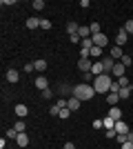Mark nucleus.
Listing matches in <instances>:
<instances>
[{"label":"nucleus","instance_id":"obj_1","mask_svg":"<svg viewBox=\"0 0 133 149\" xmlns=\"http://www.w3.org/2000/svg\"><path fill=\"white\" fill-rule=\"evenodd\" d=\"M73 96H76L78 100H91L95 96V87L93 85H87V82H80V85H76L73 87Z\"/></svg>","mask_w":133,"mask_h":149},{"label":"nucleus","instance_id":"obj_2","mask_svg":"<svg viewBox=\"0 0 133 149\" xmlns=\"http://www.w3.org/2000/svg\"><path fill=\"white\" fill-rule=\"evenodd\" d=\"M111 82H113V78L109 74H102L98 76L93 80V87H95V93H109V89H111Z\"/></svg>","mask_w":133,"mask_h":149},{"label":"nucleus","instance_id":"obj_3","mask_svg":"<svg viewBox=\"0 0 133 149\" xmlns=\"http://www.w3.org/2000/svg\"><path fill=\"white\" fill-rule=\"evenodd\" d=\"M91 38H93L95 47H102V49H104V47L109 45V36H107V33H95V36H91Z\"/></svg>","mask_w":133,"mask_h":149},{"label":"nucleus","instance_id":"obj_4","mask_svg":"<svg viewBox=\"0 0 133 149\" xmlns=\"http://www.w3.org/2000/svg\"><path fill=\"white\" fill-rule=\"evenodd\" d=\"M91 67H93V60H91V58H80V62H78V69H80L82 74L91 71Z\"/></svg>","mask_w":133,"mask_h":149},{"label":"nucleus","instance_id":"obj_5","mask_svg":"<svg viewBox=\"0 0 133 149\" xmlns=\"http://www.w3.org/2000/svg\"><path fill=\"white\" fill-rule=\"evenodd\" d=\"M127 42H129V33L124 29H120V31H118V36H115V45H118V47H124Z\"/></svg>","mask_w":133,"mask_h":149},{"label":"nucleus","instance_id":"obj_6","mask_svg":"<svg viewBox=\"0 0 133 149\" xmlns=\"http://www.w3.org/2000/svg\"><path fill=\"white\" fill-rule=\"evenodd\" d=\"M113 65H115V60H113L111 56L102 58V67H104V74H109V76H111V71H113Z\"/></svg>","mask_w":133,"mask_h":149},{"label":"nucleus","instance_id":"obj_7","mask_svg":"<svg viewBox=\"0 0 133 149\" xmlns=\"http://www.w3.org/2000/svg\"><path fill=\"white\" fill-rule=\"evenodd\" d=\"M80 105H82V100H78L76 96H71V98H67V107L71 109V113H73V111H78V109H80Z\"/></svg>","mask_w":133,"mask_h":149},{"label":"nucleus","instance_id":"obj_8","mask_svg":"<svg viewBox=\"0 0 133 149\" xmlns=\"http://www.w3.org/2000/svg\"><path fill=\"white\" fill-rule=\"evenodd\" d=\"M124 71H127V67H124L122 62H115V65H113V71H111V76H115V78H122V76H124Z\"/></svg>","mask_w":133,"mask_h":149},{"label":"nucleus","instance_id":"obj_9","mask_svg":"<svg viewBox=\"0 0 133 149\" xmlns=\"http://www.w3.org/2000/svg\"><path fill=\"white\" fill-rule=\"evenodd\" d=\"M13 111H16V116H18L20 120H25V116L29 113V109H27V105H22V102H20V105L13 107Z\"/></svg>","mask_w":133,"mask_h":149},{"label":"nucleus","instance_id":"obj_10","mask_svg":"<svg viewBox=\"0 0 133 149\" xmlns=\"http://www.w3.org/2000/svg\"><path fill=\"white\" fill-rule=\"evenodd\" d=\"M91 74H93L95 78L104 74V67H102V60H93V67H91Z\"/></svg>","mask_w":133,"mask_h":149},{"label":"nucleus","instance_id":"obj_11","mask_svg":"<svg viewBox=\"0 0 133 149\" xmlns=\"http://www.w3.org/2000/svg\"><path fill=\"white\" fill-rule=\"evenodd\" d=\"M33 85H36V87L40 89V91H44V89H49V80H47V78H42V76H38V78L33 80Z\"/></svg>","mask_w":133,"mask_h":149},{"label":"nucleus","instance_id":"obj_12","mask_svg":"<svg viewBox=\"0 0 133 149\" xmlns=\"http://www.w3.org/2000/svg\"><path fill=\"white\" fill-rule=\"evenodd\" d=\"M5 78H7V82H18V80H20V74H18V69H9Z\"/></svg>","mask_w":133,"mask_h":149},{"label":"nucleus","instance_id":"obj_13","mask_svg":"<svg viewBox=\"0 0 133 149\" xmlns=\"http://www.w3.org/2000/svg\"><path fill=\"white\" fill-rule=\"evenodd\" d=\"M109 118H113L115 123H118V120H122V109H120V107H111V111H109Z\"/></svg>","mask_w":133,"mask_h":149},{"label":"nucleus","instance_id":"obj_14","mask_svg":"<svg viewBox=\"0 0 133 149\" xmlns=\"http://www.w3.org/2000/svg\"><path fill=\"white\" fill-rule=\"evenodd\" d=\"M115 131H118V134H129V125L124 123V120H118V123H115V127H113Z\"/></svg>","mask_w":133,"mask_h":149},{"label":"nucleus","instance_id":"obj_15","mask_svg":"<svg viewBox=\"0 0 133 149\" xmlns=\"http://www.w3.org/2000/svg\"><path fill=\"white\" fill-rule=\"evenodd\" d=\"M107 102H109V107H118V102H120V96H118V93H111V91H109Z\"/></svg>","mask_w":133,"mask_h":149},{"label":"nucleus","instance_id":"obj_16","mask_svg":"<svg viewBox=\"0 0 133 149\" xmlns=\"http://www.w3.org/2000/svg\"><path fill=\"white\" fill-rule=\"evenodd\" d=\"M40 27V18L31 16V18H27V29H38Z\"/></svg>","mask_w":133,"mask_h":149},{"label":"nucleus","instance_id":"obj_17","mask_svg":"<svg viewBox=\"0 0 133 149\" xmlns=\"http://www.w3.org/2000/svg\"><path fill=\"white\" fill-rule=\"evenodd\" d=\"M16 143H18V147H22V149H25L27 145H29V136H27V134H18Z\"/></svg>","mask_w":133,"mask_h":149},{"label":"nucleus","instance_id":"obj_18","mask_svg":"<svg viewBox=\"0 0 133 149\" xmlns=\"http://www.w3.org/2000/svg\"><path fill=\"white\" fill-rule=\"evenodd\" d=\"M131 91H133V87H131V85H129V87H122V89H120V93H118V96H120V100H129Z\"/></svg>","mask_w":133,"mask_h":149},{"label":"nucleus","instance_id":"obj_19","mask_svg":"<svg viewBox=\"0 0 133 149\" xmlns=\"http://www.w3.org/2000/svg\"><path fill=\"white\" fill-rule=\"evenodd\" d=\"M109 56L113 58V60H115V58H122V56H124V54H122V47H118V45L111 47V54H109Z\"/></svg>","mask_w":133,"mask_h":149},{"label":"nucleus","instance_id":"obj_20","mask_svg":"<svg viewBox=\"0 0 133 149\" xmlns=\"http://www.w3.org/2000/svg\"><path fill=\"white\" fill-rule=\"evenodd\" d=\"M33 67H36V71L42 74L44 69H47V60H36V62H33Z\"/></svg>","mask_w":133,"mask_h":149},{"label":"nucleus","instance_id":"obj_21","mask_svg":"<svg viewBox=\"0 0 133 149\" xmlns=\"http://www.w3.org/2000/svg\"><path fill=\"white\" fill-rule=\"evenodd\" d=\"M78 29H80V25H76V22H67V31H69V36L78 33Z\"/></svg>","mask_w":133,"mask_h":149},{"label":"nucleus","instance_id":"obj_22","mask_svg":"<svg viewBox=\"0 0 133 149\" xmlns=\"http://www.w3.org/2000/svg\"><path fill=\"white\" fill-rule=\"evenodd\" d=\"M13 129L18 131V134H25V131H27V127H25V120H18V123L13 125Z\"/></svg>","mask_w":133,"mask_h":149},{"label":"nucleus","instance_id":"obj_23","mask_svg":"<svg viewBox=\"0 0 133 149\" xmlns=\"http://www.w3.org/2000/svg\"><path fill=\"white\" fill-rule=\"evenodd\" d=\"M102 56V47H95V45H93V47H91V60H93V58H100Z\"/></svg>","mask_w":133,"mask_h":149},{"label":"nucleus","instance_id":"obj_24","mask_svg":"<svg viewBox=\"0 0 133 149\" xmlns=\"http://www.w3.org/2000/svg\"><path fill=\"white\" fill-rule=\"evenodd\" d=\"M102 123H104V129H113V127H115V120L109 118V116H107V118H102Z\"/></svg>","mask_w":133,"mask_h":149},{"label":"nucleus","instance_id":"obj_25","mask_svg":"<svg viewBox=\"0 0 133 149\" xmlns=\"http://www.w3.org/2000/svg\"><path fill=\"white\" fill-rule=\"evenodd\" d=\"M120 62H122V65H124V67H131V65H133V58L129 56V54H124V56L120 58Z\"/></svg>","mask_w":133,"mask_h":149},{"label":"nucleus","instance_id":"obj_26","mask_svg":"<svg viewBox=\"0 0 133 149\" xmlns=\"http://www.w3.org/2000/svg\"><path fill=\"white\" fill-rule=\"evenodd\" d=\"M91 47H93V38H84L80 45V49H91Z\"/></svg>","mask_w":133,"mask_h":149},{"label":"nucleus","instance_id":"obj_27","mask_svg":"<svg viewBox=\"0 0 133 149\" xmlns=\"http://www.w3.org/2000/svg\"><path fill=\"white\" fill-rule=\"evenodd\" d=\"M89 29H91V36H95V33H102V31H100V22H91V25H89Z\"/></svg>","mask_w":133,"mask_h":149},{"label":"nucleus","instance_id":"obj_28","mask_svg":"<svg viewBox=\"0 0 133 149\" xmlns=\"http://www.w3.org/2000/svg\"><path fill=\"white\" fill-rule=\"evenodd\" d=\"M31 7L36 9V11H42V9H44V0H33Z\"/></svg>","mask_w":133,"mask_h":149},{"label":"nucleus","instance_id":"obj_29","mask_svg":"<svg viewBox=\"0 0 133 149\" xmlns=\"http://www.w3.org/2000/svg\"><path fill=\"white\" fill-rule=\"evenodd\" d=\"M51 27H53V25H51V20H49V18H42V20H40V29L47 31V29H51Z\"/></svg>","mask_w":133,"mask_h":149},{"label":"nucleus","instance_id":"obj_30","mask_svg":"<svg viewBox=\"0 0 133 149\" xmlns=\"http://www.w3.org/2000/svg\"><path fill=\"white\" fill-rule=\"evenodd\" d=\"M71 116V109L69 107H64V109H60V116H58V118H62V120H67Z\"/></svg>","mask_w":133,"mask_h":149},{"label":"nucleus","instance_id":"obj_31","mask_svg":"<svg viewBox=\"0 0 133 149\" xmlns=\"http://www.w3.org/2000/svg\"><path fill=\"white\" fill-rule=\"evenodd\" d=\"M120 82H118V80H113V82H111V89H109V91H111V93H120Z\"/></svg>","mask_w":133,"mask_h":149},{"label":"nucleus","instance_id":"obj_32","mask_svg":"<svg viewBox=\"0 0 133 149\" xmlns=\"http://www.w3.org/2000/svg\"><path fill=\"white\" fill-rule=\"evenodd\" d=\"M122 29H124V31H127V33H129V36H131V33H133V20H127Z\"/></svg>","mask_w":133,"mask_h":149},{"label":"nucleus","instance_id":"obj_33","mask_svg":"<svg viewBox=\"0 0 133 149\" xmlns=\"http://www.w3.org/2000/svg\"><path fill=\"white\" fill-rule=\"evenodd\" d=\"M115 140H118V143H120V145L129 143V138H127V134H118V136H115Z\"/></svg>","mask_w":133,"mask_h":149},{"label":"nucleus","instance_id":"obj_34","mask_svg":"<svg viewBox=\"0 0 133 149\" xmlns=\"http://www.w3.org/2000/svg\"><path fill=\"white\" fill-rule=\"evenodd\" d=\"M104 136H107L109 140H113V138L118 136V131H115V129H107V131H104Z\"/></svg>","mask_w":133,"mask_h":149},{"label":"nucleus","instance_id":"obj_35","mask_svg":"<svg viewBox=\"0 0 133 149\" xmlns=\"http://www.w3.org/2000/svg\"><path fill=\"white\" fill-rule=\"evenodd\" d=\"M69 40H71V42H73V45H82V38L78 36V33H73V36H69Z\"/></svg>","mask_w":133,"mask_h":149},{"label":"nucleus","instance_id":"obj_36","mask_svg":"<svg viewBox=\"0 0 133 149\" xmlns=\"http://www.w3.org/2000/svg\"><path fill=\"white\" fill-rule=\"evenodd\" d=\"M118 82H120V87H129V78H127V76L118 78Z\"/></svg>","mask_w":133,"mask_h":149},{"label":"nucleus","instance_id":"obj_37","mask_svg":"<svg viewBox=\"0 0 133 149\" xmlns=\"http://www.w3.org/2000/svg\"><path fill=\"white\" fill-rule=\"evenodd\" d=\"M7 138H13V140H16V138H18V131H16V129L11 127V129L7 131Z\"/></svg>","mask_w":133,"mask_h":149},{"label":"nucleus","instance_id":"obj_38","mask_svg":"<svg viewBox=\"0 0 133 149\" xmlns=\"http://www.w3.org/2000/svg\"><path fill=\"white\" fill-rule=\"evenodd\" d=\"M49 113H51V116H60V107H58V105H53V107L49 109Z\"/></svg>","mask_w":133,"mask_h":149},{"label":"nucleus","instance_id":"obj_39","mask_svg":"<svg viewBox=\"0 0 133 149\" xmlns=\"http://www.w3.org/2000/svg\"><path fill=\"white\" fill-rule=\"evenodd\" d=\"M42 98H44V100L53 98V91H51V89H44V91H42Z\"/></svg>","mask_w":133,"mask_h":149},{"label":"nucleus","instance_id":"obj_40","mask_svg":"<svg viewBox=\"0 0 133 149\" xmlns=\"http://www.w3.org/2000/svg\"><path fill=\"white\" fill-rule=\"evenodd\" d=\"M93 127H95V129H102V127H104V123H102V118L93 120Z\"/></svg>","mask_w":133,"mask_h":149},{"label":"nucleus","instance_id":"obj_41","mask_svg":"<svg viewBox=\"0 0 133 149\" xmlns=\"http://www.w3.org/2000/svg\"><path fill=\"white\" fill-rule=\"evenodd\" d=\"M25 71H27V74H31V71H36V67H33V62H29V65H25Z\"/></svg>","mask_w":133,"mask_h":149},{"label":"nucleus","instance_id":"obj_42","mask_svg":"<svg viewBox=\"0 0 133 149\" xmlns=\"http://www.w3.org/2000/svg\"><path fill=\"white\" fill-rule=\"evenodd\" d=\"M9 5H16V0H2V7H9Z\"/></svg>","mask_w":133,"mask_h":149},{"label":"nucleus","instance_id":"obj_43","mask_svg":"<svg viewBox=\"0 0 133 149\" xmlns=\"http://www.w3.org/2000/svg\"><path fill=\"white\" fill-rule=\"evenodd\" d=\"M120 149H133V143H124V145H120Z\"/></svg>","mask_w":133,"mask_h":149},{"label":"nucleus","instance_id":"obj_44","mask_svg":"<svg viewBox=\"0 0 133 149\" xmlns=\"http://www.w3.org/2000/svg\"><path fill=\"white\" fill-rule=\"evenodd\" d=\"M62 149H76V145H73V143H64Z\"/></svg>","mask_w":133,"mask_h":149},{"label":"nucleus","instance_id":"obj_45","mask_svg":"<svg viewBox=\"0 0 133 149\" xmlns=\"http://www.w3.org/2000/svg\"><path fill=\"white\" fill-rule=\"evenodd\" d=\"M127 138H129V143H133V131H129V134H127Z\"/></svg>","mask_w":133,"mask_h":149}]
</instances>
